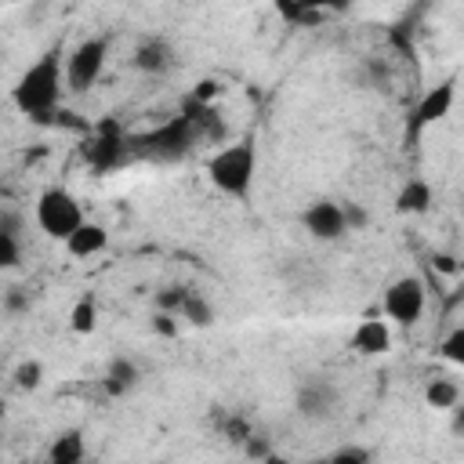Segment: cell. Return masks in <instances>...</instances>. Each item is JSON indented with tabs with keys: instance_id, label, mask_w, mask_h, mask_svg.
Listing matches in <instances>:
<instances>
[{
	"instance_id": "obj_1",
	"label": "cell",
	"mask_w": 464,
	"mask_h": 464,
	"mask_svg": "<svg viewBox=\"0 0 464 464\" xmlns=\"http://www.w3.org/2000/svg\"><path fill=\"white\" fill-rule=\"evenodd\" d=\"M65 91H69L65 87V51H62V44H54L33 65H25V72L11 87V102L22 116L47 120V116L58 112Z\"/></svg>"
},
{
	"instance_id": "obj_2",
	"label": "cell",
	"mask_w": 464,
	"mask_h": 464,
	"mask_svg": "<svg viewBox=\"0 0 464 464\" xmlns=\"http://www.w3.org/2000/svg\"><path fill=\"white\" fill-rule=\"evenodd\" d=\"M257 174V145L254 138H239V141H225L210 160H207V178L218 192L243 199L254 185Z\"/></svg>"
},
{
	"instance_id": "obj_3",
	"label": "cell",
	"mask_w": 464,
	"mask_h": 464,
	"mask_svg": "<svg viewBox=\"0 0 464 464\" xmlns=\"http://www.w3.org/2000/svg\"><path fill=\"white\" fill-rule=\"evenodd\" d=\"M196 130L185 116H170L163 120L160 127L152 130H141V134H127V145H130V156H141V160H156V163H174L181 156L192 152L196 145Z\"/></svg>"
},
{
	"instance_id": "obj_4",
	"label": "cell",
	"mask_w": 464,
	"mask_h": 464,
	"mask_svg": "<svg viewBox=\"0 0 464 464\" xmlns=\"http://www.w3.org/2000/svg\"><path fill=\"white\" fill-rule=\"evenodd\" d=\"M83 221H87V218H83V207H80V199H76L69 188L51 185V188H44V192L36 196V225H40L44 236L65 243Z\"/></svg>"
},
{
	"instance_id": "obj_5",
	"label": "cell",
	"mask_w": 464,
	"mask_h": 464,
	"mask_svg": "<svg viewBox=\"0 0 464 464\" xmlns=\"http://www.w3.org/2000/svg\"><path fill=\"white\" fill-rule=\"evenodd\" d=\"M105 58H109V40L105 36H87L80 40L69 54H65V87L72 94L91 91L102 72H105Z\"/></svg>"
},
{
	"instance_id": "obj_6",
	"label": "cell",
	"mask_w": 464,
	"mask_h": 464,
	"mask_svg": "<svg viewBox=\"0 0 464 464\" xmlns=\"http://www.w3.org/2000/svg\"><path fill=\"white\" fill-rule=\"evenodd\" d=\"M453 102H457V76H446V80H439L435 87H428V91L420 94V102L410 109V120H406V134H402V138H406L410 145H417L428 127H435V123H442V120L450 116Z\"/></svg>"
},
{
	"instance_id": "obj_7",
	"label": "cell",
	"mask_w": 464,
	"mask_h": 464,
	"mask_svg": "<svg viewBox=\"0 0 464 464\" xmlns=\"http://www.w3.org/2000/svg\"><path fill=\"white\" fill-rule=\"evenodd\" d=\"M424 301H428L424 283H420L417 276H399V279L388 283V290H384V297H381V308H384V315H388L392 323L413 326V323L424 315Z\"/></svg>"
},
{
	"instance_id": "obj_8",
	"label": "cell",
	"mask_w": 464,
	"mask_h": 464,
	"mask_svg": "<svg viewBox=\"0 0 464 464\" xmlns=\"http://www.w3.org/2000/svg\"><path fill=\"white\" fill-rule=\"evenodd\" d=\"M83 160L98 170V174H105V170H116V167H123L127 160H134L130 156V145H127V134L112 123V120H105L94 134H91V141L83 145Z\"/></svg>"
},
{
	"instance_id": "obj_9",
	"label": "cell",
	"mask_w": 464,
	"mask_h": 464,
	"mask_svg": "<svg viewBox=\"0 0 464 464\" xmlns=\"http://www.w3.org/2000/svg\"><path fill=\"white\" fill-rule=\"evenodd\" d=\"M301 225H304V232H308L312 239L334 243V239H341V236L348 232L344 203H337V199H315V203H308V207L301 210Z\"/></svg>"
},
{
	"instance_id": "obj_10",
	"label": "cell",
	"mask_w": 464,
	"mask_h": 464,
	"mask_svg": "<svg viewBox=\"0 0 464 464\" xmlns=\"http://www.w3.org/2000/svg\"><path fill=\"white\" fill-rule=\"evenodd\" d=\"M294 410H297L304 420H326V417L337 413V388H334L326 377H308V381L297 384Z\"/></svg>"
},
{
	"instance_id": "obj_11",
	"label": "cell",
	"mask_w": 464,
	"mask_h": 464,
	"mask_svg": "<svg viewBox=\"0 0 464 464\" xmlns=\"http://www.w3.org/2000/svg\"><path fill=\"white\" fill-rule=\"evenodd\" d=\"M130 65H134L138 72L160 76V72H167V69L174 65V51H170V44H167V40H160V36H149V40H141V44L134 47V54H130Z\"/></svg>"
},
{
	"instance_id": "obj_12",
	"label": "cell",
	"mask_w": 464,
	"mask_h": 464,
	"mask_svg": "<svg viewBox=\"0 0 464 464\" xmlns=\"http://www.w3.org/2000/svg\"><path fill=\"white\" fill-rule=\"evenodd\" d=\"M352 348L362 355H384L392 348V330L384 319H362L352 334Z\"/></svg>"
},
{
	"instance_id": "obj_13",
	"label": "cell",
	"mask_w": 464,
	"mask_h": 464,
	"mask_svg": "<svg viewBox=\"0 0 464 464\" xmlns=\"http://www.w3.org/2000/svg\"><path fill=\"white\" fill-rule=\"evenodd\" d=\"M109 246V232H105V225H98V221H83L69 239H65V250L72 254V257H94V254H102Z\"/></svg>"
},
{
	"instance_id": "obj_14",
	"label": "cell",
	"mask_w": 464,
	"mask_h": 464,
	"mask_svg": "<svg viewBox=\"0 0 464 464\" xmlns=\"http://www.w3.org/2000/svg\"><path fill=\"white\" fill-rule=\"evenodd\" d=\"M83 457H87V442H83V435L76 428L58 431L51 439V446H47V464H80Z\"/></svg>"
},
{
	"instance_id": "obj_15",
	"label": "cell",
	"mask_w": 464,
	"mask_h": 464,
	"mask_svg": "<svg viewBox=\"0 0 464 464\" xmlns=\"http://www.w3.org/2000/svg\"><path fill=\"white\" fill-rule=\"evenodd\" d=\"M138 377H141V370H138V362H130V359H112L109 366H105V377H102V388H105V395H112V399H120V395H127L134 384H138Z\"/></svg>"
},
{
	"instance_id": "obj_16",
	"label": "cell",
	"mask_w": 464,
	"mask_h": 464,
	"mask_svg": "<svg viewBox=\"0 0 464 464\" xmlns=\"http://www.w3.org/2000/svg\"><path fill=\"white\" fill-rule=\"evenodd\" d=\"M431 185L424 178H410L399 192H395V214H424L431 207Z\"/></svg>"
},
{
	"instance_id": "obj_17",
	"label": "cell",
	"mask_w": 464,
	"mask_h": 464,
	"mask_svg": "<svg viewBox=\"0 0 464 464\" xmlns=\"http://www.w3.org/2000/svg\"><path fill=\"white\" fill-rule=\"evenodd\" d=\"M22 265V243H18V218L11 210L0 214V268H18Z\"/></svg>"
},
{
	"instance_id": "obj_18",
	"label": "cell",
	"mask_w": 464,
	"mask_h": 464,
	"mask_svg": "<svg viewBox=\"0 0 464 464\" xmlns=\"http://www.w3.org/2000/svg\"><path fill=\"white\" fill-rule=\"evenodd\" d=\"M424 402H428L431 410H453V406L460 402V388H457L453 381H446V377H435V381H428V388H424Z\"/></svg>"
},
{
	"instance_id": "obj_19",
	"label": "cell",
	"mask_w": 464,
	"mask_h": 464,
	"mask_svg": "<svg viewBox=\"0 0 464 464\" xmlns=\"http://www.w3.org/2000/svg\"><path fill=\"white\" fill-rule=\"evenodd\" d=\"M94 326H98V304H94V297H80L69 312V330L72 334H94Z\"/></svg>"
},
{
	"instance_id": "obj_20",
	"label": "cell",
	"mask_w": 464,
	"mask_h": 464,
	"mask_svg": "<svg viewBox=\"0 0 464 464\" xmlns=\"http://www.w3.org/2000/svg\"><path fill=\"white\" fill-rule=\"evenodd\" d=\"M181 319H188L192 326H210V323H214V308H210V301H203L199 294H188V301H185V308H181Z\"/></svg>"
},
{
	"instance_id": "obj_21",
	"label": "cell",
	"mask_w": 464,
	"mask_h": 464,
	"mask_svg": "<svg viewBox=\"0 0 464 464\" xmlns=\"http://www.w3.org/2000/svg\"><path fill=\"white\" fill-rule=\"evenodd\" d=\"M40 381H44V366L36 359H25V362L14 366V388L18 392H36Z\"/></svg>"
},
{
	"instance_id": "obj_22",
	"label": "cell",
	"mask_w": 464,
	"mask_h": 464,
	"mask_svg": "<svg viewBox=\"0 0 464 464\" xmlns=\"http://www.w3.org/2000/svg\"><path fill=\"white\" fill-rule=\"evenodd\" d=\"M188 286H163L160 294H156V304H160V312H174L178 319H181V308H185V301H188Z\"/></svg>"
},
{
	"instance_id": "obj_23",
	"label": "cell",
	"mask_w": 464,
	"mask_h": 464,
	"mask_svg": "<svg viewBox=\"0 0 464 464\" xmlns=\"http://www.w3.org/2000/svg\"><path fill=\"white\" fill-rule=\"evenodd\" d=\"M243 453L254 457V460H276L272 442H268V435H261V431H250V435L243 439Z\"/></svg>"
},
{
	"instance_id": "obj_24",
	"label": "cell",
	"mask_w": 464,
	"mask_h": 464,
	"mask_svg": "<svg viewBox=\"0 0 464 464\" xmlns=\"http://www.w3.org/2000/svg\"><path fill=\"white\" fill-rule=\"evenodd\" d=\"M439 352H442V359H446V362H453V366H460V370H464V326H457V330L442 341V348H439Z\"/></svg>"
},
{
	"instance_id": "obj_25",
	"label": "cell",
	"mask_w": 464,
	"mask_h": 464,
	"mask_svg": "<svg viewBox=\"0 0 464 464\" xmlns=\"http://www.w3.org/2000/svg\"><path fill=\"white\" fill-rule=\"evenodd\" d=\"M276 11H279L286 22H294V25H297V22H308V18H315V14H312V11H308L301 0H276Z\"/></svg>"
},
{
	"instance_id": "obj_26",
	"label": "cell",
	"mask_w": 464,
	"mask_h": 464,
	"mask_svg": "<svg viewBox=\"0 0 464 464\" xmlns=\"http://www.w3.org/2000/svg\"><path fill=\"white\" fill-rule=\"evenodd\" d=\"M330 460L334 464H366L370 460V450H362V446H341V450L330 453Z\"/></svg>"
},
{
	"instance_id": "obj_27",
	"label": "cell",
	"mask_w": 464,
	"mask_h": 464,
	"mask_svg": "<svg viewBox=\"0 0 464 464\" xmlns=\"http://www.w3.org/2000/svg\"><path fill=\"white\" fill-rule=\"evenodd\" d=\"M4 308H7L11 315L29 312V294H25L22 286H7V290H4Z\"/></svg>"
},
{
	"instance_id": "obj_28",
	"label": "cell",
	"mask_w": 464,
	"mask_h": 464,
	"mask_svg": "<svg viewBox=\"0 0 464 464\" xmlns=\"http://www.w3.org/2000/svg\"><path fill=\"white\" fill-rule=\"evenodd\" d=\"M344 218H348V232H355V228H362L366 225V210H362V203H344Z\"/></svg>"
},
{
	"instance_id": "obj_29",
	"label": "cell",
	"mask_w": 464,
	"mask_h": 464,
	"mask_svg": "<svg viewBox=\"0 0 464 464\" xmlns=\"http://www.w3.org/2000/svg\"><path fill=\"white\" fill-rule=\"evenodd\" d=\"M312 14H323V11H341V7H348L352 0H301Z\"/></svg>"
},
{
	"instance_id": "obj_30",
	"label": "cell",
	"mask_w": 464,
	"mask_h": 464,
	"mask_svg": "<svg viewBox=\"0 0 464 464\" xmlns=\"http://www.w3.org/2000/svg\"><path fill=\"white\" fill-rule=\"evenodd\" d=\"M152 326H156L160 334H167V337H174V334H178V323H174V312H160V315L152 319Z\"/></svg>"
},
{
	"instance_id": "obj_31",
	"label": "cell",
	"mask_w": 464,
	"mask_h": 464,
	"mask_svg": "<svg viewBox=\"0 0 464 464\" xmlns=\"http://www.w3.org/2000/svg\"><path fill=\"white\" fill-rule=\"evenodd\" d=\"M431 265H435L439 272H446V276H450V272H457V265H453V257H450V254H431Z\"/></svg>"
},
{
	"instance_id": "obj_32",
	"label": "cell",
	"mask_w": 464,
	"mask_h": 464,
	"mask_svg": "<svg viewBox=\"0 0 464 464\" xmlns=\"http://www.w3.org/2000/svg\"><path fill=\"white\" fill-rule=\"evenodd\" d=\"M450 413H453V420H450V428H453L457 435H464V402H457V406H453Z\"/></svg>"
}]
</instances>
